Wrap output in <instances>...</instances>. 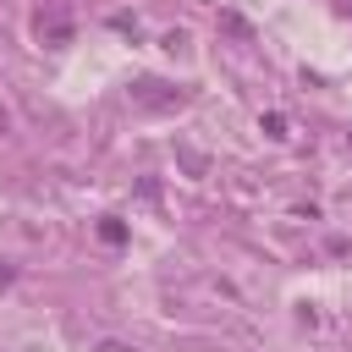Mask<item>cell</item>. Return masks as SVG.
<instances>
[{
	"mask_svg": "<svg viewBox=\"0 0 352 352\" xmlns=\"http://www.w3.org/2000/svg\"><path fill=\"white\" fill-rule=\"evenodd\" d=\"M99 236H104V242H121V236H126V226H121V220H104V226H99Z\"/></svg>",
	"mask_w": 352,
	"mask_h": 352,
	"instance_id": "3",
	"label": "cell"
},
{
	"mask_svg": "<svg viewBox=\"0 0 352 352\" xmlns=\"http://www.w3.org/2000/svg\"><path fill=\"white\" fill-rule=\"evenodd\" d=\"M264 132L270 138H286V116H264Z\"/></svg>",
	"mask_w": 352,
	"mask_h": 352,
	"instance_id": "4",
	"label": "cell"
},
{
	"mask_svg": "<svg viewBox=\"0 0 352 352\" xmlns=\"http://www.w3.org/2000/svg\"><path fill=\"white\" fill-rule=\"evenodd\" d=\"M132 99H138V104H148V110H170V104H182V94H165V82H138V88H132Z\"/></svg>",
	"mask_w": 352,
	"mask_h": 352,
	"instance_id": "1",
	"label": "cell"
},
{
	"mask_svg": "<svg viewBox=\"0 0 352 352\" xmlns=\"http://www.w3.org/2000/svg\"><path fill=\"white\" fill-rule=\"evenodd\" d=\"M38 38H50V44H66V38H72V22H66L60 11H50V16L38 11Z\"/></svg>",
	"mask_w": 352,
	"mask_h": 352,
	"instance_id": "2",
	"label": "cell"
},
{
	"mask_svg": "<svg viewBox=\"0 0 352 352\" xmlns=\"http://www.w3.org/2000/svg\"><path fill=\"white\" fill-rule=\"evenodd\" d=\"M99 352H126V346L121 341H99Z\"/></svg>",
	"mask_w": 352,
	"mask_h": 352,
	"instance_id": "5",
	"label": "cell"
}]
</instances>
